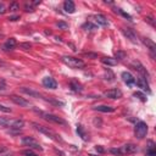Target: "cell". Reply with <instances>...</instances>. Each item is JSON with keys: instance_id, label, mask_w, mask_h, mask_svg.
I'll list each match as a JSON object with an SVG mask.
<instances>
[{"instance_id": "cell-1", "label": "cell", "mask_w": 156, "mask_h": 156, "mask_svg": "<svg viewBox=\"0 0 156 156\" xmlns=\"http://www.w3.org/2000/svg\"><path fill=\"white\" fill-rule=\"evenodd\" d=\"M33 126H34V128L38 130V132H40V133H43L44 135H46L48 138H50V139H52V140H55V141H62V139H61V136L58 135V134H56L52 129H50L49 127H44V126H41V124H39V123H35V122H33Z\"/></svg>"}, {"instance_id": "cell-2", "label": "cell", "mask_w": 156, "mask_h": 156, "mask_svg": "<svg viewBox=\"0 0 156 156\" xmlns=\"http://www.w3.org/2000/svg\"><path fill=\"white\" fill-rule=\"evenodd\" d=\"M62 62L65 65H67L71 68H83L85 66L84 61L78 58V57H73V56H62Z\"/></svg>"}, {"instance_id": "cell-3", "label": "cell", "mask_w": 156, "mask_h": 156, "mask_svg": "<svg viewBox=\"0 0 156 156\" xmlns=\"http://www.w3.org/2000/svg\"><path fill=\"white\" fill-rule=\"evenodd\" d=\"M35 112H37L40 117H43L45 121H49V122L56 123V124H66V121L62 119V118L58 117V116H55V115H52V113H48V112H44V111H38V110H35Z\"/></svg>"}, {"instance_id": "cell-4", "label": "cell", "mask_w": 156, "mask_h": 156, "mask_svg": "<svg viewBox=\"0 0 156 156\" xmlns=\"http://www.w3.org/2000/svg\"><path fill=\"white\" fill-rule=\"evenodd\" d=\"M147 133V124L143 121H139L134 127V134L138 139H143Z\"/></svg>"}, {"instance_id": "cell-5", "label": "cell", "mask_w": 156, "mask_h": 156, "mask_svg": "<svg viewBox=\"0 0 156 156\" xmlns=\"http://www.w3.org/2000/svg\"><path fill=\"white\" fill-rule=\"evenodd\" d=\"M22 144L26 145V146H28L30 150L34 149V150L43 151V147L40 146V144H39L35 139H33L32 136H23V138H22Z\"/></svg>"}, {"instance_id": "cell-6", "label": "cell", "mask_w": 156, "mask_h": 156, "mask_svg": "<svg viewBox=\"0 0 156 156\" xmlns=\"http://www.w3.org/2000/svg\"><path fill=\"white\" fill-rule=\"evenodd\" d=\"M136 145H134V144H126V145H123V146H121L119 147V151H121V155L123 156V155H129V154H134V152H136Z\"/></svg>"}, {"instance_id": "cell-7", "label": "cell", "mask_w": 156, "mask_h": 156, "mask_svg": "<svg viewBox=\"0 0 156 156\" xmlns=\"http://www.w3.org/2000/svg\"><path fill=\"white\" fill-rule=\"evenodd\" d=\"M122 91L119 89H110V90H106L104 93V96L105 98H110V99H121L122 98Z\"/></svg>"}, {"instance_id": "cell-8", "label": "cell", "mask_w": 156, "mask_h": 156, "mask_svg": "<svg viewBox=\"0 0 156 156\" xmlns=\"http://www.w3.org/2000/svg\"><path fill=\"white\" fill-rule=\"evenodd\" d=\"M143 44L146 46V49H149V51L151 52V56L155 57V52H156V44L149 39V38H143Z\"/></svg>"}, {"instance_id": "cell-9", "label": "cell", "mask_w": 156, "mask_h": 156, "mask_svg": "<svg viewBox=\"0 0 156 156\" xmlns=\"http://www.w3.org/2000/svg\"><path fill=\"white\" fill-rule=\"evenodd\" d=\"M122 32H123V34H124L132 43H138L136 34H135V32H134L132 28H122Z\"/></svg>"}, {"instance_id": "cell-10", "label": "cell", "mask_w": 156, "mask_h": 156, "mask_svg": "<svg viewBox=\"0 0 156 156\" xmlns=\"http://www.w3.org/2000/svg\"><path fill=\"white\" fill-rule=\"evenodd\" d=\"M43 85L45 88H49V89H56L57 88V83L52 77H45L43 79Z\"/></svg>"}, {"instance_id": "cell-11", "label": "cell", "mask_w": 156, "mask_h": 156, "mask_svg": "<svg viewBox=\"0 0 156 156\" xmlns=\"http://www.w3.org/2000/svg\"><path fill=\"white\" fill-rule=\"evenodd\" d=\"M135 84H138V87H139V88H141L143 90H146L147 93H150L149 83H147L146 78H144V77H139L138 79H135Z\"/></svg>"}, {"instance_id": "cell-12", "label": "cell", "mask_w": 156, "mask_h": 156, "mask_svg": "<svg viewBox=\"0 0 156 156\" xmlns=\"http://www.w3.org/2000/svg\"><path fill=\"white\" fill-rule=\"evenodd\" d=\"M16 45H17L16 39H15V38H10V39H7V40L5 41V44L2 45V49H4L5 51H10V50H13V49L16 48Z\"/></svg>"}, {"instance_id": "cell-13", "label": "cell", "mask_w": 156, "mask_h": 156, "mask_svg": "<svg viewBox=\"0 0 156 156\" xmlns=\"http://www.w3.org/2000/svg\"><path fill=\"white\" fill-rule=\"evenodd\" d=\"M122 78L127 85H133L135 84V78L129 73V72H122Z\"/></svg>"}, {"instance_id": "cell-14", "label": "cell", "mask_w": 156, "mask_h": 156, "mask_svg": "<svg viewBox=\"0 0 156 156\" xmlns=\"http://www.w3.org/2000/svg\"><path fill=\"white\" fill-rule=\"evenodd\" d=\"M11 100H12L15 104L20 105V106H29V101H27L26 99L18 96V95H11Z\"/></svg>"}, {"instance_id": "cell-15", "label": "cell", "mask_w": 156, "mask_h": 156, "mask_svg": "<svg viewBox=\"0 0 156 156\" xmlns=\"http://www.w3.org/2000/svg\"><path fill=\"white\" fill-rule=\"evenodd\" d=\"M63 10L67 12V13H73L76 11V7H74V2L71 1V0H66L63 2Z\"/></svg>"}, {"instance_id": "cell-16", "label": "cell", "mask_w": 156, "mask_h": 156, "mask_svg": "<svg viewBox=\"0 0 156 156\" xmlns=\"http://www.w3.org/2000/svg\"><path fill=\"white\" fill-rule=\"evenodd\" d=\"M20 90H21L22 93H24V94L32 96V98H41V94H40V93H38V91H35V90H32V89H28V88H26V87L20 88Z\"/></svg>"}, {"instance_id": "cell-17", "label": "cell", "mask_w": 156, "mask_h": 156, "mask_svg": "<svg viewBox=\"0 0 156 156\" xmlns=\"http://www.w3.org/2000/svg\"><path fill=\"white\" fill-rule=\"evenodd\" d=\"M94 18H95V22H96L99 26H104V27L108 26V21H107V18H106L104 15H95Z\"/></svg>"}, {"instance_id": "cell-18", "label": "cell", "mask_w": 156, "mask_h": 156, "mask_svg": "<svg viewBox=\"0 0 156 156\" xmlns=\"http://www.w3.org/2000/svg\"><path fill=\"white\" fill-rule=\"evenodd\" d=\"M133 66L135 67V69H136L139 73H141V76H143L144 78L147 77V72H146V69L144 68V66H143L139 61H134V62H133Z\"/></svg>"}, {"instance_id": "cell-19", "label": "cell", "mask_w": 156, "mask_h": 156, "mask_svg": "<svg viewBox=\"0 0 156 156\" xmlns=\"http://www.w3.org/2000/svg\"><path fill=\"white\" fill-rule=\"evenodd\" d=\"M23 127H24V121L23 119H13L11 122V126H10L11 129H18V130H21Z\"/></svg>"}, {"instance_id": "cell-20", "label": "cell", "mask_w": 156, "mask_h": 156, "mask_svg": "<svg viewBox=\"0 0 156 156\" xmlns=\"http://www.w3.org/2000/svg\"><path fill=\"white\" fill-rule=\"evenodd\" d=\"M146 156H156V150H155V143H154L152 140H149V141H147Z\"/></svg>"}, {"instance_id": "cell-21", "label": "cell", "mask_w": 156, "mask_h": 156, "mask_svg": "<svg viewBox=\"0 0 156 156\" xmlns=\"http://www.w3.org/2000/svg\"><path fill=\"white\" fill-rule=\"evenodd\" d=\"M101 63H104V65H106V66H116L117 65V60L116 58H113V57H101Z\"/></svg>"}, {"instance_id": "cell-22", "label": "cell", "mask_w": 156, "mask_h": 156, "mask_svg": "<svg viewBox=\"0 0 156 156\" xmlns=\"http://www.w3.org/2000/svg\"><path fill=\"white\" fill-rule=\"evenodd\" d=\"M69 85H71V89L73 91H76V93H82V90H83V87H82V84L78 80H74V79L71 80Z\"/></svg>"}, {"instance_id": "cell-23", "label": "cell", "mask_w": 156, "mask_h": 156, "mask_svg": "<svg viewBox=\"0 0 156 156\" xmlns=\"http://www.w3.org/2000/svg\"><path fill=\"white\" fill-rule=\"evenodd\" d=\"M94 110L95 111H99V112H113L115 111V107L107 106V105H100V106H95Z\"/></svg>"}, {"instance_id": "cell-24", "label": "cell", "mask_w": 156, "mask_h": 156, "mask_svg": "<svg viewBox=\"0 0 156 156\" xmlns=\"http://www.w3.org/2000/svg\"><path fill=\"white\" fill-rule=\"evenodd\" d=\"M77 133L80 135V138H82L83 140H87V139H88V138H87V134H85V132H84V129H83V127H82L80 124L77 126Z\"/></svg>"}, {"instance_id": "cell-25", "label": "cell", "mask_w": 156, "mask_h": 156, "mask_svg": "<svg viewBox=\"0 0 156 156\" xmlns=\"http://www.w3.org/2000/svg\"><path fill=\"white\" fill-rule=\"evenodd\" d=\"M11 119L5 118V117H0V127H10L11 126Z\"/></svg>"}, {"instance_id": "cell-26", "label": "cell", "mask_w": 156, "mask_h": 156, "mask_svg": "<svg viewBox=\"0 0 156 156\" xmlns=\"http://www.w3.org/2000/svg\"><path fill=\"white\" fill-rule=\"evenodd\" d=\"M45 100L51 102V104H54V105H56V106H63L65 105L62 101H58V100H55V99H51V98H45Z\"/></svg>"}, {"instance_id": "cell-27", "label": "cell", "mask_w": 156, "mask_h": 156, "mask_svg": "<svg viewBox=\"0 0 156 156\" xmlns=\"http://www.w3.org/2000/svg\"><path fill=\"white\" fill-rule=\"evenodd\" d=\"M115 12H118V13H121L123 17H126V18H128L129 21H132V16L130 15H128L127 12H124L123 10H121V9H115Z\"/></svg>"}, {"instance_id": "cell-28", "label": "cell", "mask_w": 156, "mask_h": 156, "mask_svg": "<svg viewBox=\"0 0 156 156\" xmlns=\"http://www.w3.org/2000/svg\"><path fill=\"white\" fill-rule=\"evenodd\" d=\"M83 28L84 29H89V30H93V29H96V26L95 24H93V23H90V22H85L84 24H83Z\"/></svg>"}, {"instance_id": "cell-29", "label": "cell", "mask_w": 156, "mask_h": 156, "mask_svg": "<svg viewBox=\"0 0 156 156\" xmlns=\"http://www.w3.org/2000/svg\"><path fill=\"white\" fill-rule=\"evenodd\" d=\"M113 78H115V74L111 72V69H107L105 72V79L106 80H113Z\"/></svg>"}, {"instance_id": "cell-30", "label": "cell", "mask_w": 156, "mask_h": 156, "mask_svg": "<svg viewBox=\"0 0 156 156\" xmlns=\"http://www.w3.org/2000/svg\"><path fill=\"white\" fill-rule=\"evenodd\" d=\"M134 96L138 98V99L141 100V101H146V95L143 94V93H140V91H135V93H134Z\"/></svg>"}, {"instance_id": "cell-31", "label": "cell", "mask_w": 156, "mask_h": 156, "mask_svg": "<svg viewBox=\"0 0 156 156\" xmlns=\"http://www.w3.org/2000/svg\"><path fill=\"white\" fill-rule=\"evenodd\" d=\"M126 57V52L124 51H117L116 52V60H122Z\"/></svg>"}, {"instance_id": "cell-32", "label": "cell", "mask_w": 156, "mask_h": 156, "mask_svg": "<svg viewBox=\"0 0 156 156\" xmlns=\"http://www.w3.org/2000/svg\"><path fill=\"white\" fill-rule=\"evenodd\" d=\"M22 154H23V156H38V155H37V154H34L30 149H29V150H24Z\"/></svg>"}, {"instance_id": "cell-33", "label": "cell", "mask_w": 156, "mask_h": 156, "mask_svg": "<svg viewBox=\"0 0 156 156\" xmlns=\"http://www.w3.org/2000/svg\"><path fill=\"white\" fill-rule=\"evenodd\" d=\"M110 152H111V154H113V155H116V156H122V155H121V151H119V149H115V147H111V149H110Z\"/></svg>"}, {"instance_id": "cell-34", "label": "cell", "mask_w": 156, "mask_h": 156, "mask_svg": "<svg viewBox=\"0 0 156 156\" xmlns=\"http://www.w3.org/2000/svg\"><path fill=\"white\" fill-rule=\"evenodd\" d=\"M57 27L61 28V29H67V28H68V24L65 23V22H58V23H57Z\"/></svg>"}, {"instance_id": "cell-35", "label": "cell", "mask_w": 156, "mask_h": 156, "mask_svg": "<svg viewBox=\"0 0 156 156\" xmlns=\"http://www.w3.org/2000/svg\"><path fill=\"white\" fill-rule=\"evenodd\" d=\"M16 10H18L17 2H12V4L10 5V11H16Z\"/></svg>"}, {"instance_id": "cell-36", "label": "cell", "mask_w": 156, "mask_h": 156, "mask_svg": "<svg viewBox=\"0 0 156 156\" xmlns=\"http://www.w3.org/2000/svg\"><path fill=\"white\" fill-rule=\"evenodd\" d=\"M0 111H2V112H11V108H10V107H6V106H4V105L0 104Z\"/></svg>"}, {"instance_id": "cell-37", "label": "cell", "mask_w": 156, "mask_h": 156, "mask_svg": "<svg viewBox=\"0 0 156 156\" xmlns=\"http://www.w3.org/2000/svg\"><path fill=\"white\" fill-rule=\"evenodd\" d=\"M145 21H146V22H149L152 27L155 26V22H154V18H152V17H150V16H149V17H146V18H145Z\"/></svg>"}, {"instance_id": "cell-38", "label": "cell", "mask_w": 156, "mask_h": 156, "mask_svg": "<svg viewBox=\"0 0 156 156\" xmlns=\"http://www.w3.org/2000/svg\"><path fill=\"white\" fill-rule=\"evenodd\" d=\"M20 46H21V48H24V50H28V49H30V44H21Z\"/></svg>"}, {"instance_id": "cell-39", "label": "cell", "mask_w": 156, "mask_h": 156, "mask_svg": "<svg viewBox=\"0 0 156 156\" xmlns=\"http://www.w3.org/2000/svg\"><path fill=\"white\" fill-rule=\"evenodd\" d=\"M84 56H88V57H93V58H95V57H96V54H84Z\"/></svg>"}, {"instance_id": "cell-40", "label": "cell", "mask_w": 156, "mask_h": 156, "mask_svg": "<svg viewBox=\"0 0 156 156\" xmlns=\"http://www.w3.org/2000/svg\"><path fill=\"white\" fill-rule=\"evenodd\" d=\"M5 12V6L4 4H0V13H4Z\"/></svg>"}, {"instance_id": "cell-41", "label": "cell", "mask_w": 156, "mask_h": 156, "mask_svg": "<svg viewBox=\"0 0 156 156\" xmlns=\"http://www.w3.org/2000/svg\"><path fill=\"white\" fill-rule=\"evenodd\" d=\"M95 149H96V151H99V152H104V151H105V150H104L101 146H96Z\"/></svg>"}, {"instance_id": "cell-42", "label": "cell", "mask_w": 156, "mask_h": 156, "mask_svg": "<svg viewBox=\"0 0 156 156\" xmlns=\"http://www.w3.org/2000/svg\"><path fill=\"white\" fill-rule=\"evenodd\" d=\"M89 156H96V155H93V154H89Z\"/></svg>"}]
</instances>
